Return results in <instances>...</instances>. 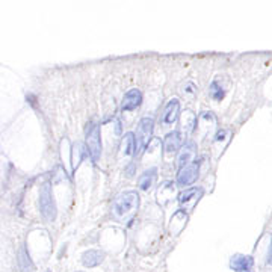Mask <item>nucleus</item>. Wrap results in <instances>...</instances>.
<instances>
[{
	"label": "nucleus",
	"instance_id": "nucleus-1",
	"mask_svg": "<svg viewBox=\"0 0 272 272\" xmlns=\"http://www.w3.org/2000/svg\"><path fill=\"white\" fill-rule=\"evenodd\" d=\"M139 204V195L136 190H127L120 193L113 201V213L118 218H123L138 209Z\"/></svg>",
	"mask_w": 272,
	"mask_h": 272
},
{
	"label": "nucleus",
	"instance_id": "nucleus-2",
	"mask_svg": "<svg viewBox=\"0 0 272 272\" xmlns=\"http://www.w3.org/2000/svg\"><path fill=\"white\" fill-rule=\"evenodd\" d=\"M40 212L43 218L49 222L56 218V204L49 183H44L40 190Z\"/></svg>",
	"mask_w": 272,
	"mask_h": 272
},
{
	"label": "nucleus",
	"instance_id": "nucleus-3",
	"mask_svg": "<svg viewBox=\"0 0 272 272\" xmlns=\"http://www.w3.org/2000/svg\"><path fill=\"white\" fill-rule=\"evenodd\" d=\"M87 148L90 151L91 158L94 162L100 159L101 154V139H100V127L97 123H90L87 126Z\"/></svg>",
	"mask_w": 272,
	"mask_h": 272
},
{
	"label": "nucleus",
	"instance_id": "nucleus-4",
	"mask_svg": "<svg viewBox=\"0 0 272 272\" xmlns=\"http://www.w3.org/2000/svg\"><path fill=\"white\" fill-rule=\"evenodd\" d=\"M153 130H154V121L151 118H142L138 124V130H136V151L142 150L148 145L151 136H153Z\"/></svg>",
	"mask_w": 272,
	"mask_h": 272
},
{
	"label": "nucleus",
	"instance_id": "nucleus-5",
	"mask_svg": "<svg viewBox=\"0 0 272 272\" xmlns=\"http://www.w3.org/2000/svg\"><path fill=\"white\" fill-rule=\"evenodd\" d=\"M179 113H180V101L177 98H171L164 112H162V116H161V123L165 124V126H170V124H174L179 118Z\"/></svg>",
	"mask_w": 272,
	"mask_h": 272
},
{
	"label": "nucleus",
	"instance_id": "nucleus-6",
	"mask_svg": "<svg viewBox=\"0 0 272 272\" xmlns=\"http://www.w3.org/2000/svg\"><path fill=\"white\" fill-rule=\"evenodd\" d=\"M198 168H200V167H198L197 162L183 167L180 171H179V176H177V184H179L180 187L192 184L193 181L197 180V177H198Z\"/></svg>",
	"mask_w": 272,
	"mask_h": 272
},
{
	"label": "nucleus",
	"instance_id": "nucleus-7",
	"mask_svg": "<svg viewBox=\"0 0 272 272\" xmlns=\"http://www.w3.org/2000/svg\"><path fill=\"white\" fill-rule=\"evenodd\" d=\"M142 103V92L139 90H130L129 92H126L124 98H123V103H121V110L123 112H130V110H135L141 106Z\"/></svg>",
	"mask_w": 272,
	"mask_h": 272
},
{
	"label": "nucleus",
	"instance_id": "nucleus-8",
	"mask_svg": "<svg viewBox=\"0 0 272 272\" xmlns=\"http://www.w3.org/2000/svg\"><path fill=\"white\" fill-rule=\"evenodd\" d=\"M201 197H203L201 187H190V189H186L184 192H181L179 201L184 209H192Z\"/></svg>",
	"mask_w": 272,
	"mask_h": 272
},
{
	"label": "nucleus",
	"instance_id": "nucleus-9",
	"mask_svg": "<svg viewBox=\"0 0 272 272\" xmlns=\"http://www.w3.org/2000/svg\"><path fill=\"white\" fill-rule=\"evenodd\" d=\"M181 144H183V138H181L180 132L174 130L171 133H168L165 136V141H164V150L167 154H173L176 151H179V148H181Z\"/></svg>",
	"mask_w": 272,
	"mask_h": 272
},
{
	"label": "nucleus",
	"instance_id": "nucleus-10",
	"mask_svg": "<svg viewBox=\"0 0 272 272\" xmlns=\"http://www.w3.org/2000/svg\"><path fill=\"white\" fill-rule=\"evenodd\" d=\"M254 260L251 256H242V254H236L231 257L230 266L231 269L236 272H250V269L253 268Z\"/></svg>",
	"mask_w": 272,
	"mask_h": 272
},
{
	"label": "nucleus",
	"instance_id": "nucleus-11",
	"mask_svg": "<svg viewBox=\"0 0 272 272\" xmlns=\"http://www.w3.org/2000/svg\"><path fill=\"white\" fill-rule=\"evenodd\" d=\"M193 156H195V144L193 142H189L186 144L183 148H181L180 154H179V159H177V165L179 168H183L186 165L190 164V161H193Z\"/></svg>",
	"mask_w": 272,
	"mask_h": 272
},
{
	"label": "nucleus",
	"instance_id": "nucleus-12",
	"mask_svg": "<svg viewBox=\"0 0 272 272\" xmlns=\"http://www.w3.org/2000/svg\"><path fill=\"white\" fill-rule=\"evenodd\" d=\"M156 177H158V173H156L154 168L147 170V171L139 177V180H138V187H139L141 190H145V192H147V190L151 189V186L154 184Z\"/></svg>",
	"mask_w": 272,
	"mask_h": 272
},
{
	"label": "nucleus",
	"instance_id": "nucleus-13",
	"mask_svg": "<svg viewBox=\"0 0 272 272\" xmlns=\"http://www.w3.org/2000/svg\"><path fill=\"white\" fill-rule=\"evenodd\" d=\"M103 259H104V254H103V253L95 251V250H91V251L84 254L82 262H84V265H85L87 268H94V266H98V265L103 262Z\"/></svg>",
	"mask_w": 272,
	"mask_h": 272
},
{
	"label": "nucleus",
	"instance_id": "nucleus-14",
	"mask_svg": "<svg viewBox=\"0 0 272 272\" xmlns=\"http://www.w3.org/2000/svg\"><path fill=\"white\" fill-rule=\"evenodd\" d=\"M123 151H124V156H127V158H130V156H133L136 153V141H135V135L132 132L124 135Z\"/></svg>",
	"mask_w": 272,
	"mask_h": 272
},
{
	"label": "nucleus",
	"instance_id": "nucleus-15",
	"mask_svg": "<svg viewBox=\"0 0 272 272\" xmlns=\"http://www.w3.org/2000/svg\"><path fill=\"white\" fill-rule=\"evenodd\" d=\"M210 97L213 100H222L224 98V90H222V87L219 85L218 81H213L212 85H210Z\"/></svg>",
	"mask_w": 272,
	"mask_h": 272
}]
</instances>
